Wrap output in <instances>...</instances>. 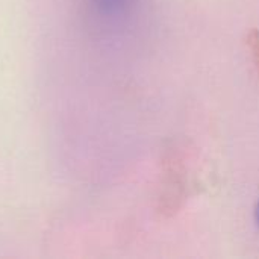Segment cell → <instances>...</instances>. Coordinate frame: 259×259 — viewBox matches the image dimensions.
Segmentation results:
<instances>
[{"mask_svg": "<svg viewBox=\"0 0 259 259\" xmlns=\"http://www.w3.org/2000/svg\"><path fill=\"white\" fill-rule=\"evenodd\" d=\"M96 5L106 12H115L118 9H121L126 3V0H94Z\"/></svg>", "mask_w": 259, "mask_h": 259, "instance_id": "6da1fadb", "label": "cell"}, {"mask_svg": "<svg viewBox=\"0 0 259 259\" xmlns=\"http://www.w3.org/2000/svg\"><path fill=\"white\" fill-rule=\"evenodd\" d=\"M255 220H256V223H258L259 226V202L258 205H256V209H255Z\"/></svg>", "mask_w": 259, "mask_h": 259, "instance_id": "7a4b0ae2", "label": "cell"}]
</instances>
